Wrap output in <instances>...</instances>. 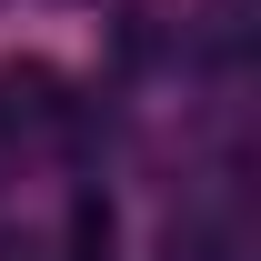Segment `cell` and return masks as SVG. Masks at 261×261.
<instances>
[{"instance_id": "cell-1", "label": "cell", "mask_w": 261, "mask_h": 261, "mask_svg": "<svg viewBox=\"0 0 261 261\" xmlns=\"http://www.w3.org/2000/svg\"><path fill=\"white\" fill-rule=\"evenodd\" d=\"M0 111H50V70H10L0 81Z\"/></svg>"}]
</instances>
